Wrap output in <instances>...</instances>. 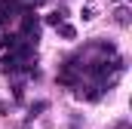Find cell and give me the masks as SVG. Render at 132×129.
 Segmentation results:
<instances>
[{
	"label": "cell",
	"instance_id": "obj_4",
	"mask_svg": "<svg viewBox=\"0 0 132 129\" xmlns=\"http://www.w3.org/2000/svg\"><path fill=\"white\" fill-rule=\"evenodd\" d=\"M46 108H49V101H37V104H31V114H28V117H37V114L46 111Z\"/></svg>",
	"mask_w": 132,
	"mask_h": 129
},
{
	"label": "cell",
	"instance_id": "obj_1",
	"mask_svg": "<svg viewBox=\"0 0 132 129\" xmlns=\"http://www.w3.org/2000/svg\"><path fill=\"white\" fill-rule=\"evenodd\" d=\"M114 22H117L120 28H126V25L132 22V15H129V6H117V9H114Z\"/></svg>",
	"mask_w": 132,
	"mask_h": 129
},
{
	"label": "cell",
	"instance_id": "obj_3",
	"mask_svg": "<svg viewBox=\"0 0 132 129\" xmlns=\"http://www.w3.org/2000/svg\"><path fill=\"white\" fill-rule=\"evenodd\" d=\"M46 22H49V25H62V22H65V9H55V12H49V15H46Z\"/></svg>",
	"mask_w": 132,
	"mask_h": 129
},
{
	"label": "cell",
	"instance_id": "obj_5",
	"mask_svg": "<svg viewBox=\"0 0 132 129\" xmlns=\"http://www.w3.org/2000/svg\"><path fill=\"white\" fill-rule=\"evenodd\" d=\"M83 19H86V22L95 19V6H86V9H83Z\"/></svg>",
	"mask_w": 132,
	"mask_h": 129
},
{
	"label": "cell",
	"instance_id": "obj_7",
	"mask_svg": "<svg viewBox=\"0 0 132 129\" xmlns=\"http://www.w3.org/2000/svg\"><path fill=\"white\" fill-rule=\"evenodd\" d=\"M114 129H129V123H126V120H123V123H117V126Z\"/></svg>",
	"mask_w": 132,
	"mask_h": 129
},
{
	"label": "cell",
	"instance_id": "obj_6",
	"mask_svg": "<svg viewBox=\"0 0 132 129\" xmlns=\"http://www.w3.org/2000/svg\"><path fill=\"white\" fill-rule=\"evenodd\" d=\"M19 3H22V6H28V9H31V6H37V3H43V0H19Z\"/></svg>",
	"mask_w": 132,
	"mask_h": 129
},
{
	"label": "cell",
	"instance_id": "obj_2",
	"mask_svg": "<svg viewBox=\"0 0 132 129\" xmlns=\"http://www.w3.org/2000/svg\"><path fill=\"white\" fill-rule=\"evenodd\" d=\"M55 31H59V37H65V40H74L77 37V31L68 25V22H62V25H55Z\"/></svg>",
	"mask_w": 132,
	"mask_h": 129
}]
</instances>
